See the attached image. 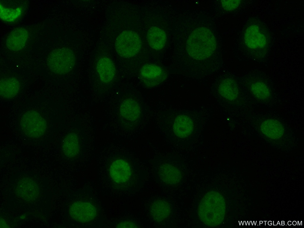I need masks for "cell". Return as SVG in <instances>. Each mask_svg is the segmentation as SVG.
<instances>
[{
	"instance_id": "obj_10",
	"label": "cell",
	"mask_w": 304,
	"mask_h": 228,
	"mask_svg": "<svg viewBox=\"0 0 304 228\" xmlns=\"http://www.w3.org/2000/svg\"><path fill=\"white\" fill-rule=\"evenodd\" d=\"M244 39L246 44L250 48L255 49L262 48L267 43L266 37L259 27L256 25H251L246 30Z\"/></svg>"
},
{
	"instance_id": "obj_14",
	"label": "cell",
	"mask_w": 304,
	"mask_h": 228,
	"mask_svg": "<svg viewBox=\"0 0 304 228\" xmlns=\"http://www.w3.org/2000/svg\"><path fill=\"white\" fill-rule=\"evenodd\" d=\"M159 176L164 183L169 185H175L179 183L182 178L181 173L175 166L169 164L161 165L159 169Z\"/></svg>"
},
{
	"instance_id": "obj_23",
	"label": "cell",
	"mask_w": 304,
	"mask_h": 228,
	"mask_svg": "<svg viewBox=\"0 0 304 228\" xmlns=\"http://www.w3.org/2000/svg\"><path fill=\"white\" fill-rule=\"evenodd\" d=\"M0 18L3 20L7 22L13 21L20 16L21 14V9L18 8L15 9L6 8L0 4Z\"/></svg>"
},
{
	"instance_id": "obj_11",
	"label": "cell",
	"mask_w": 304,
	"mask_h": 228,
	"mask_svg": "<svg viewBox=\"0 0 304 228\" xmlns=\"http://www.w3.org/2000/svg\"><path fill=\"white\" fill-rule=\"evenodd\" d=\"M28 38L27 30L23 28L13 29L8 35L6 42L7 48L10 50L19 51L23 48Z\"/></svg>"
},
{
	"instance_id": "obj_25",
	"label": "cell",
	"mask_w": 304,
	"mask_h": 228,
	"mask_svg": "<svg viewBox=\"0 0 304 228\" xmlns=\"http://www.w3.org/2000/svg\"><path fill=\"white\" fill-rule=\"evenodd\" d=\"M118 228H137L138 225L135 223L130 221L121 222L117 226Z\"/></svg>"
},
{
	"instance_id": "obj_5",
	"label": "cell",
	"mask_w": 304,
	"mask_h": 228,
	"mask_svg": "<svg viewBox=\"0 0 304 228\" xmlns=\"http://www.w3.org/2000/svg\"><path fill=\"white\" fill-rule=\"evenodd\" d=\"M21 129L24 133L31 138H38L44 135L47 128L46 122L37 112L30 110L22 116L20 121Z\"/></svg>"
},
{
	"instance_id": "obj_12",
	"label": "cell",
	"mask_w": 304,
	"mask_h": 228,
	"mask_svg": "<svg viewBox=\"0 0 304 228\" xmlns=\"http://www.w3.org/2000/svg\"><path fill=\"white\" fill-rule=\"evenodd\" d=\"M171 212V208L169 203L162 199L153 201L150 208L151 216L155 221L157 222H160L167 218Z\"/></svg>"
},
{
	"instance_id": "obj_15",
	"label": "cell",
	"mask_w": 304,
	"mask_h": 228,
	"mask_svg": "<svg viewBox=\"0 0 304 228\" xmlns=\"http://www.w3.org/2000/svg\"><path fill=\"white\" fill-rule=\"evenodd\" d=\"M120 112L125 119L129 121H134L138 119L141 113V110L138 103L132 98H127L121 103Z\"/></svg>"
},
{
	"instance_id": "obj_13",
	"label": "cell",
	"mask_w": 304,
	"mask_h": 228,
	"mask_svg": "<svg viewBox=\"0 0 304 228\" xmlns=\"http://www.w3.org/2000/svg\"><path fill=\"white\" fill-rule=\"evenodd\" d=\"M96 70L100 79L105 83H109L113 80L116 71L113 63L107 57H102L98 61Z\"/></svg>"
},
{
	"instance_id": "obj_3",
	"label": "cell",
	"mask_w": 304,
	"mask_h": 228,
	"mask_svg": "<svg viewBox=\"0 0 304 228\" xmlns=\"http://www.w3.org/2000/svg\"><path fill=\"white\" fill-rule=\"evenodd\" d=\"M76 59L72 51L67 48L54 49L49 54L47 62L53 72L58 75L67 74L74 67Z\"/></svg>"
},
{
	"instance_id": "obj_4",
	"label": "cell",
	"mask_w": 304,
	"mask_h": 228,
	"mask_svg": "<svg viewBox=\"0 0 304 228\" xmlns=\"http://www.w3.org/2000/svg\"><path fill=\"white\" fill-rule=\"evenodd\" d=\"M141 42L139 35L135 32L125 30L117 37L115 48L117 54L121 57L129 58L134 56L140 51Z\"/></svg>"
},
{
	"instance_id": "obj_22",
	"label": "cell",
	"mask_w": 304,
	"mask_h": 228,
	"mask_svg": "<svg viewBox=\"0 0 304 228\" xmlns=\"http://www.w3.org/2000/svg\"><path fill=\"white\" fill-rule=\"evenodd\" d=\"M252 93L258 99L266 101L270 97V92L268 86L261 81H256L252 83L250 86Z\"/></svg>"
},
{
	"instance_id": "obj_1",
	"label": "cell",
	"mask_w": 304,
	"mask_h": 228,
	"mask_svg": "<svg viewBox=\"0 0 304 228\" xmlns=\"http://www.w3.org/2000/svg\"><path fill=\"white\" fill-rule=\"evenodd\" d=\"M226 210V203L223 196L218 191H211L202 199L198 207V214L204 224L215 227L224 221Z\"/></svg>"
},
{
	"instance_id": "obj_8",
	"label": "cell",
	"mask_w": 304,
	"mask_h": 228,
	"mask_svg": "<svg viewBox=\"0 0 304 228\" xmlns=\"http://www.w3.org/2000/svg\"><path fill=\"white\" fill-rule=\"evenodd\" d=\"M17 196L28 202L35 200L39 193L38 185L31 179L24 178L18 183L16 190Z\"/></svg>"
},
{
	"instance_id": "obj_9",
	"label": "cell",
	"mask_w": 304,
	"mask_h": 228,
	"mask_svg": "<svg viewBox=\"0 0 304 228\" xmlns=\"http://www.w3.org/2000/svg\"><path fill=\"white\" fill-rule=\"evenodd\" d=\"M109 173L113 180L118 183L126 182L132 175L130 165L127 161L122 159L116 160L111 164Z\"/></svg>"
},
{
	"instance_id": "obj_17",
	"label": "cell",
	"mask_w": 304,
	"mask_h": 228,
	"mask_svg": "<svg viewBox=\"0 0 304 228\" xmlns=\"http://www.w3.org/2000/svg\"><path fill=\"white\" fill-rule=\"evenodd\" d=\"M20 89V83L14 77H8L1 80L0 95L2 97L9 99L15 96Z\"/></svg>"
},
{
	"instance_id": "obj_2",
	"label": "cell",
	"mask_w": 304,
	"mask_h": 228,
	"mask_svg": "<svg viewBox=\"0 0 304 228\" xmlns=\"http://www.w3.org/2000/svg\"><path fill=\"white\" fill-rule=\"evenodd\" d=\"M216 47L213 34L205 27L195 29L190 35L186 44L187 51L189 55L198 60L209 57L214 52Z\"/></svg>"
},
{
	"instance_id": "obj_16",
	"label": "cell",
	"mask_w": 304,
	"mask_h": 228,
	"mask_svg": "<svg viewBox=\"0 0 304 228\" xmlns=\"http://www.w3.org/2000/svg\"><path fill=\"white\" fill-rule=\"evenodd\" d=\"M194 128V123L192 120L185 115L177 116L173 125L174 133L177 136L182 138L189 135L193 131Z\"/></svg>"
},
{
	"instance_id": "obj_21",
	"label": "cell",
	"mask_w": 304,
	"mask_h": 228,
	"mask_svg": "<svg viewBox=\"0 0 304 228\" xmlns=\"http://www.w3.org/2000/svg\"><path fill=\"white\" fill-rule=\"evenodd\" d=\"M219 90L222 96L230 100L235 99L238 94L237 84L230 79L227 78L223 80L220 85Z\"/></svg>"
},
{
	"instance_id": "obj_20",
	"label": "cell",
	"mask_w": 304,
	"mask_h": 228,
	"mask_svg": "<svg viewBox=\"0 0 304 228\" xmlns=\"http://www.w3.org/2000/svg\"><path fill=\"white\" fill-rule=\"evenodd\" d=\"M262 132L271 139H276L281 137L284 132V127L278 121L269 119L263 121L261 126Z\"/></svg>"
},
{
	"instance_id": "obj_6",
	"label": "cell",
	"mask_w": 304,
	"mask_h": 228,
	"mask_svg": "<svg viewBox=\"0 0 304 228\" xmlns=\"http://www.w3.org/2000/svg\"><path fill=\"white\" fill-rule=\"evenodd\" d=\"M166 72L160 66L147 64L141 67L140 78L143 84L148 87H153L161 84L167 77Z\"/></svg>"
},
{
	"instance_id": "obj_18",
	"label": "cell",
	"mask_w": 304,
	"mask_h": 228,
	"mask_svg": "<svg viewBox=\"0 0 304 228\" xmlns=\"http://www.w3.org/2000/svg\"><path fill=\"white\" fill-rule=\"evenodd\" d=\"M147 39L150 46L156 50H160L164 47L167 40L165 32L156 27H152L148 30Z\"/></svg>"
},
{
	"instance_id": "obj_19",
	"label": "cell",
	"mask_w": 304,
	"mask_h": 228,
	"mask_svg": "<svg viewBox=\"0 0 304 228\" xmlns=\"http://www.w3.org/2000/svg\"><path fill=\"white\" fill-rule=\"evenodd\" d=\"M80 148L79 139L75 133H69L64 139L62 149L66 157L72 158L76 156L78 154Z\"/></svg>"
},
{
	"instance_id": "obj_24",
	"label": "cell",
	"mask_w": 304,
	"mask_h": 228,
	"mask_svg": "<svg viewBox=\"0 0 304 228\" xmlns=\"http://www.w3.org/2000/svg\"><path fill=\"white\" fill-rule=\"evenodd\" d=\"M222 5L224 9L232 10L237 8L240 3L239 0L222 1Z\"/></svg>"
},
{
	"instance_id": "obj_7",
	"label": "cell",
	"mask_w": 304,
	"mask_h": 228,
	"mask_svg": "<svg viewBox=\"0 0 304 228\" xmlns=\"http://www.w3.org/2000/svg\"><path fill=\"white\" fill-rule=\"evenodd\" d=\"M69 212L73 219L82 223L93 221L97 214V210L93 204L83 201H77L72 203L69 208Z\"/></svg>"
}]
</instances>
